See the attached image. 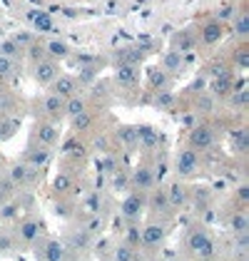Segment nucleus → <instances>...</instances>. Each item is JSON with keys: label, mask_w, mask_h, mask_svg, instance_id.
I'll use <instances>...</instances> for the list:
<instances>
[{"label": "nucleus", "mask_w": 249, "mask_h": 261, "mask_svg": "<svg viewBox=\"0 0 249 261\" xmlns=\"http://www.w3.org/2000/svg\"><path fill=\"white\" fill-rule=\"evenodd\" d=\"M47 160H50V149H47V144H40V147H35V149L28 152V167H33V169L45 167Z\"/></svg>", "instance_id": "9d476101"}, {"label": "nucleus", "mask_w": 249, "mask_h": 261, "mask_svg": "<svg viewBox=\"0 0 249 261\" xmlns=\"http://www.w3.org/2000/svg\"><path fill=\"white\" fill-rule=\"evenodd\" d=\"M50 85H53V92L60 95V97H65V100L72 97V95L78 92V82H75V77H70V75H58Z\"/></svg>", "instance_id": "423d86ee"}, {"label": "nucleus", "mask_w": 249, "mask_h": 261, "mask_svg": "<svg viewBox=\"0 0 249 261\" xmlns=\"http://www.w3.org/2000/svg\"><path fill=\"white\" fill-rule=\"evenodd\" d=\"M194 110H200V112H212L214 110V95H200L197 102H194Z\"/></svg>", "instance_id": "72a5a7b5"}, {"label": "nucleus", "mask_w": 249, "mask_h": 261, "mask_svg": "<svg viewBox=\"0 0 249 261\" xmlns=\"http://www.w3.org/2000/svg\"><path fill=\"white\" fill-rule=\"evenodd\" d=\"M42 110H45V115H47V117L58 120L60 115H65V97L55 95V92H50V95L42 100Z\"/></svg>", "instance_id": "0eeeda50"}, {"label": "nucleus", "mask_w": 249, "mask_h": 261, "mask_svg": "<svg viewBox=\"0 0 249 261\" xmlns=\"http://www.w3.org/2000/svg\"><path fill=\"white\" fill-rule=\"evenodd\" d=\"M152 184H155L152 172H150L147 167H140V169L135 172V187H137V189H150Z\"/></svg>", "instance_id": "aec40b11"}, {"label": "nucleus", "mask_w": 249, "mask_h": 261, "mask_svg": "<svg viewBox=\"0 0 249 261\" xmlns=\"http://www.w3.org/2000/svg\"><path fill=\"white\" fill-rule=\"evenodd\" d=\"M120 140L127 144V149H135V147L140 144V135H137L135 127H122V129H120Z\"/></svg>", "instance_id": "393cba45"}, {"label": "nucleus", "mask_w": 249, "mask_h": 261, "mask_svg": "<svg viewBox=\"0 0 249 261\" xmlns=\"http://www.w3.org/2000/svg\"><path fill=\"white\" fill-rule=\"evenodd\" d=\"M42 50H45V58H50V60H62V58L70 55V47L62 40H50Z\"/></svg>", "instance_id": "f8f14e48"}, {"label": "nucleus", "mask_w": 249, "mask_h": 261, "mask_svg": "<svg viewBox=\"0 0 249 261\" xmlns=\"http://www.w3.org/2000/svg\"><path fill=\"white\" fill-rule=\"evenodd\" d=\"M187 244H189V249H192L194 254H200V256H205V259H209V256L214 254V241L209 239L202 229H194V231H189Z\"/></svg>", "instance_id": "f257e3e1"}, {"label": "nucleus", "mask_w": 249, "mask_h": 261, "mask_svg": "<svg viewBox=\"0 0 249 261\" xmlns=\"http://www.w3.org/2000/svg\"><path fill=\"white\" fill-rule=\"evenodd\" d=\"M137 135H140V140H142V144L145 147H150V149H155L157 147V142H160V137H157V132L152 129V127H137Z\"/></svg>", "instance_id": "412c9836"}, {"label": "nucleus", "mask_w": 249, "mask_h": 261, "mask_svg": "<svg viewBox=\"0 0 249 261\" xmlns=\"http://www.w3.org/2000/svg\"><path fill=\"white\" fill-rule=\"evenodd\" d=\"M232 60H234V65L239 67V70H247L249 67V47H237L234 50V55H232Z\"/></svg>", "instance_id": "c756f323"}, {"label": "nucleus", "mask_w": 249, "mask_h": 261, "mask_svg": "<svg viewBox=\"0 0 249 261\" xmlns=\"http://www.w3.org/2000/svg\"><path fill=\"white\" fill-rule=\"evenodd\" d=\"M167 194V201H169V206H182L187 201V192L182 184H169V189L165 192Z\"/></svg>", "instance_id": "dca6fc26"}, {"label": "nucleus", "mask_w": 249, "mask_h": 261, "mask_svg": "<svg viewBox=\"0 0 249 261\" xmlns=\"http://www.w3.org/2000/svg\"><path fill=\"white\" fill-rule=\"evenodd\" d=\"M30 58H33V62L42 60V58H45V50H42V47H35V45H33V47H30Z\"/></svg>", "instance_id": "864d4df0"}, {"label": "nucleus", "mask_w": 249, "mask_h": 261, "mask_svg": "<svg viewBox=\"0 0 249 261\" xmlns=\"http://www.w3.org/2000/svg\"><path fill=\"white\" fill-rule=\"evenodd\" d=\"M132 259H135V249L132 246L122 244V246L115 249V261H132Z\"/></svg>", "instance_id": "58836bf2"}, {"label": "nucleus", "mask_w": 249, "mask_h": 261, "mask_svg": "<svg viewBox=\"0 0 249 261\" xmlns=\"http://www.w3.org/2000/svg\"><path fill=\"white\" fill-rule=\"evenodd\" d=\"M229 224H232V229H234V234H242V231H247V229H249V221H247V214H244V212H239V214H234Z\"/></svg>", "instance_id": "f704fd0d"}, {"label": "nucleus", "mask_w": 249, "mask_h": 261, "mask_svg": "<svg viewBox=\"0 0 249 261\" xmlns=\"http://www.w3.org/2000/svg\"><path fill=\"white\" fill-rule=\"evenodd\" d=\"M15 212H18V206H15V204H3L0 217H3V219H13V217H15Z\"/></svg>", "instance_id": "09e8293b"}, {"label": "nucleus", "mask_w": 249, "mask_h": 261, "mask_svg": "<svg viewBox=\"0 0 249 261\" xmlns=\"http://www.w3.org/2000/svg\"><path fill=\"white\" fill-rule=\"evenodd\" d=\"M202 87H205V80H194V82H192V87H189V90H202Z\"/></svg>", "instance_id": "13d9d810"}, {"label": "nucleus", "mask_w": 249, "mask_h": 261, "mask_svg": "<svg viewBox=\"0 0 249 261\" xmlns=\"http://www.w3.org/2000/svg\"><path fill=\"white\" fill-rule=\"evenodd\" d=\"M137 244H140V229L127 226V246H137Z\"/></svg>", "instance_id": "a18cd8bd"}, {"label": "nucleus", "mask_w": 249, "mask_h": 261, "mask_svg": "<svg viewBox=\"0 0 249 261\" xmlns=\"http://www.w3.org/2000/svg\"><path fill=\"white\" fill-rule=\"evenodd\" d=\"M15 70H18V62L13 60V58H5V55H0V77H10Z\"/></svg>", "instance_id": "473e14b6"}, {"label": "nucleus", "mask_w": 249, "mask_h": 261, "mask_svg": "<svg viewBox=\"0 0 249 261\" xmlns=\"http://www.w3.org/2000/svg\"><path fill=\"white\" fill-rule=\"evenodd\" d=\"M182 65H185L182 53H177V50L165 53V58H162V70H165V72H180V70H182Z\"/></svg>", "instance_id": "4468645a"}, {"label": "nucleus", "mask_w": 249, "mask_h": 261, "mask_svg": "<svg viewBox=\"0 0 249 261\" xmlns=\"http://www.w3.org/2000/svg\"><path fill=\"white\" fill-rule=\"evenodd\" d=\"M100 204H103L100 194H90V197L85 199V209H87L90 214H97V212H100Z\"/></svg>", "instance_id": "a19ab883"}, {"label": "nucleus", "mask_w": 249, "mask_h": 261, "mask_svg": "<svg viewBox=\"0 0 249 261\" xmlns=\"http://www.w3.org/2000/svg\"><path fill=\"white\" fill-rule=\"evenodd\" d=\"M239 199H242V201L249 199V187H247V184H242V187H239Z\"/></svg>", "instance_id": "4d7b16f0"}, {"label": "nucleus", "mask_w": 249, "mask_h": 261, "mask_svg": "<svg viewBox=\"0 0 249 261\" xmlns=\"http://www.w3.org/2000/svg\"><path fill=\"white\" fill-rule=\"evenodd\" d=\"M229 102H232V107L244 110V107H247V90H244V87H242V90H237V92L229 97Z\"/></svg>", "instance_id": "ea45409f"}, {"label": "nucleus", "mask_w": 249, "mask_h": 261, "mask_svg": "<svg viewBox=\"0 0 249 261\" xmlns=\"http://www.w3.org/2000/svg\"><path fill=\"white\" fill-rule=\"evenodd\" d=\"M70 120H72V129H75V132H85V129H90V124H92V115L85 110V112L70 117Z\"/></svg>", "instance_id": "bb28decb"}, {"label": "nucleus", "mask_w": 249, "mask_h": 261, "mask_svg": "<svg viewBox=\"0 0 249 261\" xmlns=\"http://www.w3.org/2000/svg\"><path fill=\"white\" fill-rule=\"evenodd\" d=\"M152 209H157V212H167L169 209V201H167V194L160 189V192H155V197H152Z\"/></svg>", "instance_id": "4c0bfd02"}, {"label": "nucleus", "mask_w": 249, "mask_h": 261, "mask_svg": "<svg viewBox=\"0 0 249 261\" xmlns=\"http://www.w3.org/2000/svg\"><path fill=\"white\" fill-rule=\"evenodd\" d=\"M8 249H13V239L5 237V234H0V251H8Z\"/></svg>", "instance_id": "6e6d98bb"}, {"label": "nucleus", "mask_w": 249, "mask_h": 261, "mask_svg": "<svg viewBox=\"0 0 249 261\" xmlns=\"http://www.w3.org/2000/svg\"><path fill=\"white\" fill-rule=\"evenodd\" d=\"M169 261H180V259H169Z\"/></svg>", "instance_id": "bf43d9fd"}, {"label": "nucleus", "mask_w": 249, "mask_h": 261, "mask_svg": "<svg viewBox=\"0 0 249 261\" xmlns=\"http://www.w3.org/2000/svg\"><path fill=\"white\" fill-rule=\"evenodd\" d=\"M30 20L35 25V30H40V33H55V25L45 13H30Z\"/></svg>", "instance_id": "6ab92c4d"}, {"label": "nucleus", "mask_w": 249, "mask_h": 261, "mask_svg": "<svg viewBox=\"0 0 249 261\" xmlns=\"http://www.w3.org/2000/svg\"><path fill=\"white\" fill-rule=\"evenodd\" d=\"M209 75H212V77H222V75H229V72L222 62H214V65H209Z\"/></svg>", "instance_id": "49530a36"}, {"label": "nucleus", "mask_w": 249, "mask_h": 261, "mask_svg": "<svg viewBox=\"0 0 249 261\" xmlns=\"http://www.w3.org/2000/svg\"><path fill=\"white\" fill-rule=\"evenodd\" d=\"M87 241H90L87 231H80V234H72V237H70V244H72L75 249H87Z\"/></svg>", "instance_id": "37998d69"}, {"label": "nucleus", "mask_w": 249, "mask_h": 261, "mask_svg": "<svg viewBox=\"0 0 249 261\" xmlns=\"http://www.w3.org/2000/svg\"><path fill=\"white\" fill-rule=\"evenodd\" d=\"M38 140H40V144H47V147L60 140V132H58L55 122H42V124H38Z\"/></svg>", "instance_id": "1a4fd4ad"}, {"label": "nucleus", "mask_w": 249, "mask_h": 261, "mask_svg": "<svg viewBox=\"0 0 249 261\" xmlns=\"http://www.w3.org/2000/svg\"><path fill=\"white\" fill-rule=\"evenodd\" d=\"M0 55L18 60V58H20V45H18V40H5L3 42V45H0Z\"/></svg>", "instance_id": "c85d7f7f"}, {"label": "nucleus", "mask_w": 249, "mask_h": 261, "mask_svg": "<svg viewBox=\"0 0 249 261\" xmlns=\"http://www.w3.org/2000/svg\"><path fill=\"white\" fill-rule=\"evenodd\" d=\"M147 82H150L155 90H162L167 85V72L162 67H150V70H147Z\"/></svg>", "instance_id": "f3484780"}, {"label": "nucleus", "mask_w": 249, "mask_h": 261, "mask_svg": "<svg viewBox=\"0 0 249 261\" xmlns=\"http://www.w3.org/2000/svg\"><path fill=\"white\" fill-rule=\"evenodd\" d=\"M200 167V154L194 149H182L180 160H177V174L180 177H192Z\"/></svg>", "instance_id": "39448f33"}, {"label": "nucleus", "mask_w": 249, "mask_h": 261, "mask_svg": "<svg viewBox=\"0 0 249 261\" xmlns=\"http://www.w3.org/2000/svg\"><path fill=\"white\" fill-rule=\"evenodd\" d=\"M65 154H70V157H85V147L80 142H67V147H65Z\"/></svg>", "instance_id": "79ce46f5"}, {"label": "nucleus", "mask_w": 249, "mask_h": 261, "mask_svg": "<svg viewBox=\"0 0 249 261\" xmlns=\"http://www.w3.org/2000/svg\"><path fill=\"white\" fill-rule=\"evenodd\" d=\"M229 90H232V77L229 75L214 77V82H212V95H229Z\"/></svg>", "instance_id": "a878e982"}, {"label": "nucleus", "mask_w": 249, "mask_h": 261, "mask_svg": "<svg viewBox=\"0 0 249 261\" xmlns=\"http://www.w3.org/2000/svg\"><path fill=\"white\" fill-rule=\"evenodd\" d=\"M33 174H35L33 167H28V164H15V167H10L8 179L13 181V184H25V181L33 179Z\"/></svg>", "instance_id": "9b49d317"}, {"label": "nucleus", "mask_w": 249, "mask_h": 261, "mask_svg": "<svg viewBox=\"0 0 249 261\" xmlns=\"http://www.w3.org/2000/svg\"><path fill=\"white\" fill-rule=\"evenodd\" d=\"M60 75V67H58V60H50V58H42V60L35 62V70H33V77L40 82V85H50Z\"/></svg>", "instance_id": "f03ea898"}, {"label": "nucleus", "mask_w": 249, "mask_h": 261, "mask_svg": "<svg viewBox=\"0 0 249 261\" xmlns=\"http://www.w3.org/2000/svg\"><path fill=\"white\" fill-rule=\"evenodd\" d=\"M112 187H115V189H124V187H127V177H124L120 169L112 174Z\"/></svg>", "instance_id": "de8ad7c7"}, {"label": "nucleus", "mask_w": 249, "mask_h": 261, "mask_svg": "<svg viewBox=\"0 0 249 261\" xmlns=\"http://www.w3.org/2000/svg\"><path fill=\"white\" fill-rule=\"evenodd\" d=\"M103 172H107V174H115V172H117V162L112 160V157H107V160L103 162Z\"/></svg>", "instance_id": "8fccbe9b"}, {"label": "nucleus", "mask_w": 249, "mask_h": 261, "mask_svg": "<svg viewBox=\"0 0 249 261\" xmlns=\"http://www.w3.org/2000/svg\"><path fill=\"white\" fill-rule=\"evenodd\" d=\"M237 13H234V8H222L219 10V15H217V20H227V18H234Z\"/></svg>", "instance_id": "5fc2aeb1"}, {"label": "nucleus", "mask_w": 249, "mask_h": 261, "mask_svg": "<svg viewBox=\"0 0 249 261\" xmlns=\"http://www.w3.org/2000/svg\"><path fill=\"white\" fill-rule=\"evenodd\" d=\"M222 33H225V30H222V22L212 20L202 28V40H205V45H214V42L222 40Z\"/></svg>", "instance_id": "ddd939ff"}, {"label": "nucleus", "mask_w": 249, "mask_h": 261, "mask_svg": "<svg viewBox=\"0 0 249 261\" xmlns=\"http://www.w3.org/2000/svg\"><path fill=\"white\" fill-rule=\"evenodd\" d=\"M212 142H214V135H212V127H209V124H197V127H192V132H189V144H192L194 152L209 149Z\"/></svg>", "instance_id": "7ed1b4c3"}, {"label": "nucleus", "mask_w": 249, "mask_h": 261, "mask_svg": "<svg viewBox=\"0 0 249 261\" xmlns=\"http://www.w3.org/2000/svg\"><path fill=\"white\" fill-rule=\"evenodd\" d=\"M142 62V50L140 47H122L117 53V65H140Z\"/></svg>", "instance_id": "2eb2a0df"}, {"label": "nucleus", "mask_w": 249, "mask_h": 261, "mask_svg": "<svg viewBox=\"0 0 249 261\" xmlns=\"http://www.w3.org/2000/svg\"><path fill=\"white\" fill-rule=\"evenodd\" d=\"M165 241V226L162 224H147L145 229L140 231V244L145 249H155Z\"/></svg>", "instance_id": "20e7f679"}, {"label": "nucleus", "mask_w": 249, "mask_h": 261, "mask_svg": "<svg viewBox=\"0 0 249 261\" xmlns=\"http://www.w3.org/2000/svg\"><path fill=\"white\" fill-rule=\"evenodd\" d=\"M65 256V249H62L60 241H47L45 244V259L47 261H62Z\"/></svg>", "instance_id": "b1692460"}, {"label": "nucleus", "mask_w": 249, "mask_h": 261, "mask_svg": "<svg viewBox=\"0 0 249 261\" xmlns=\"http://www.w3.org/2000/svg\"><path fill=\"white\" fill-rule=\"evenodd\" d=\"M117 80L122 85H135L137 82V65H120L117 67Z\"/></svg>", "instance_id": "a211bd4d"}, {"label": "nucleus", "mask_w": 249, "mask_h": 261, "mask_svg": "<svg viewBox=\"0 0 249 261\" xmlns=\"http://www.w3.org/2000/svg\"><path fill=\"white\" fill-rule=\"evenodd\" d=\"M237 251H239V254H244V251H247V231H242V234H239V239H237Z\"/></svg>", "instance_id": "603ef678"}, {"label": "nucleus", "mask_w": 249, "mask_h": 261, "mask_svg": "<svg viewBox=\"0 0 249 261\" xmlns=\"http://www.w3.org/2000/svg\"><path fill=\"white\" fill-rule=\"evenodd\" d=\"M172 50H177V53L192 50V38H189L187 33H177V35L172 38Z\"/></svg>", "instance_id": "cd10ccee"}, {"label": "nucleus", "mask_w": 249, "mask_h": 261, "mask_svg": "<svg viewBox=\"0 0 249 261\" xmlns=\"http://www.w3.org/2000/svg\"><path fill=\"white\" fill-rule=\"evenodd\" d=\"M80 112H85V100L83 97L72 95V97H67V100H65V115L75 117V115H80Z\"/></svg>", "instance_id": "5701e85b"}, {"label": "nucleus", "mask_w": 249, "mask_h": 261, "mask_svg": "<svg viewBox=\"0 0 249 261\" xmlns=\"http://www.w3.org/2000/svg\"><path fill=\"white\" fill-rule=\"evenodd\" d=\"M100 226H103V221L95 217L92 221H87V226H85V229H87V234H97V231H100Z\"/></svg>", "instance_id": "3c124183"}, {"label": "nucleus", "mask_w": 249, "mask_h": 261, "mask_svg": "<svg viewBox=\"0 0 249 261\" xmlns=\"http://www.w3.org/2000/svg\"><path fill=\"white\" fill-rule=\"evenodd\" d=\"M140 212H142V197H140V194H130V197L122 201V217L132 221L140 217Z\"/></svg>", "instance_id": "6e6552de"}, {"label": "nucleus", "mask_w": 249, "mask_h": 261, "mask_svg": "<svg viewBox=\"0 0 249 261\" xmlns=\"http://www.w3.org/2000/svg\"><path fill=\"white\" fill-rule=\"evenodd\" d=\"M155 105H157V107H162V110H167V107H172V105H175V95H172V92H167V90H157V95H155Z\"/></svg>", "instance_id": "c9c22d12"}, {"label": "nucleus", "mask_w": 249, "mask_h": 261, "mask_svg": "<svg viewBox=\"0 0 249 261\" xmlns=\"http://www.w3.org/2000/svg\"><path fill=\"white\" fill-rule=\"evenodd\" d=\"M13 105H15V100H13L10 92H0V115H3V112H10Z\"/></svg>", "instance_id": "c03bdc74"}, {"label": "nucleus", "mask_w": 249, "mask_h": 261, "mask_svg": "<svg viewBox=\"0 0 249 261\" xmlns=\"http://www.w3.org/2000/svg\"><path fill=\"white\" fill-rule=\"evenodd\" d=\"M53 189L55 192H67V189H72V179L67 174H55L53 177Z\"/></svg>", "instance_id": "e433bc0d"}, {"label": "nucleus", "mask_w": 249, "mask_h": 261, "mask_svg": "<svg viewBox=\"0 0 249 261\" xmlns=\"http://www.w3.org/2000/svg\"><path fill=\"white\" fill-rule=\"evenodd\" d=\"M18 120H3L0 122V140H8V137H13L15 132H18Z\"/></svg>", "instance_id": "2f4dec72"}, {"label": "nucleus", "mask_w": 249, "mask_h": 261, "mask_svg": "<svg viewBox=\"0 0 249 261\" xmlns=\"http://www.w3.org/2000/svg\"><path fill=\"white\" fill-rule=\"evenodd\" d=\"M38 234H40V229H38L35 221H25V224L20 226V237L25 241H35L38 239Z\"/></svg>", "instance_id": "7c9ffc66"}, {"label": "nucleus", "mask_w": 249, "mask_h": 261, "mask_svg": "<svg viewBox=\"0 0 249 261\" xmlns=\"http://www.w3.org/2000/svg\"><path fill=\"white\" fill-rule=\"evenodd\" d=\"M232 20H234V35L247 38V35H249V18H247V13L242 10V13H237Z\"/></svg>", "instance_id": "4be33fe9"}]
</instances>
